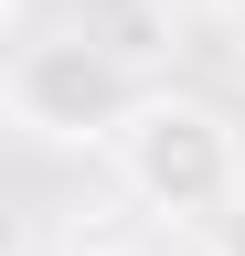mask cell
<instances>
[{"instance_id":"7a4b0ae2","label":"cell","mask_w":245,"mask_h":256,"mask_svg":"<svg viewBox=\"0 0 245 256\" xmlns=\"http://www.w3.org/2000/svg\"><path fill=\"white\" fill-rule=\"evenodd\" d=\"M139 64L107 54L96 32H32V43L11 54V75H0V107H11L21 139H53V150H117V128L139 118Z\"/></svg>"},{"instance_id":"5b68a950","label":"cell","mask_w":245,"mask_h":256,"mask_svg":"<svg viewBox=\"0 0 245 256\" xmlns=\"http://www.w3.org/2000/svg\"><path fill=\"white\" fill-rule=\"evenodd\" d=\"M96 256H128V246H96Z\"/></svg>"},{"instance_id":"277c9868","label":"cell","mask_w":245,"mask_h":256,"mask_svg":"<svg viewBox=\"0 0 245 256\" xmlns=\"http://www.w3.org/2000/svg\"><path fill=\"white\" fill-rule=\"evenodd\" d=\"M213 256H245V203H235L224 224H213Z\"/></svg>"},{"instance_id":"3957f363","label":"cell","mask_w":245,"mask_h":256,"mask_svg":"<svg viewBox=\"0 0 245 256\" xmlns=\"http://www.w3.org/2000/svg\"><path fill=\"white\" fill-rule=\"evenodd\" d=\"M75 32H96L107 54H128V64H149L171 43V22H160V0H75Z\"/></svg>"},{"instance_id":"6da1fadb","label":"cell","mask_w":245,"mask_h":256,"mask_svg":"<svg viewBox=\"0 0 245 256\" xmlns=\"http://www.w3.org/2000/svg\"><path fill=\"white\" fill-rule=\"evenodd\" d=\"M107 160H117V182H128L149 214H171V224H224L245 203V139H235V118L203 107V96H171V86L139 96V118L117 128Z\"/></svg>"}]
</instances>
